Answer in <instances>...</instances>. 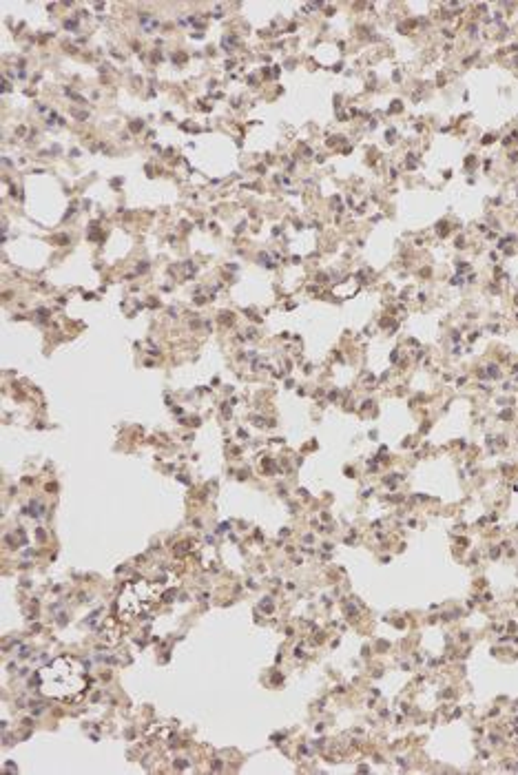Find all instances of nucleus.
<instances>
[{"mask_svg":"<svg viewBox=\"0 0 518 775\" xmlns=\"http://www.w3.org/2000/svg\"><path fill=\"white\" fill-rule=\"evenodd\" d=\"M85 689V674L78 665L71 660H58V663L47 669L45 676V694L69 700L74 696H80Z\"/></svg>","mask_w":518,"mask_h":775,"instance_id":"1","label":"nucleus"}]
</instances>
